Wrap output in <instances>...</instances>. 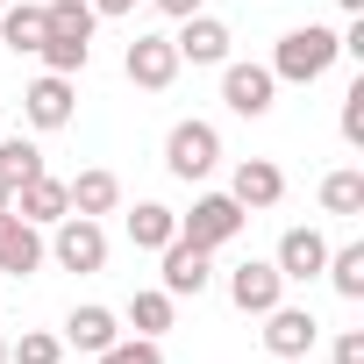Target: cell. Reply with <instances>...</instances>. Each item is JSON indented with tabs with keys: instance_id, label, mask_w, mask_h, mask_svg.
<instances>
[{
	"instance_id": "6da1fadb",
	"label": "cell",
	"mask_w": 364,
	"mask_h": 364,
	"mask_svg": "<svg viewBox=\"0 0 364 364\" xmlns=\"http://www.w3.org/2000/svg\"><path fill=\"white\" fill-rule=\"evenodd\" d=\"M336 58H343V29H328V22H300V29L279 36V50H272V79H279V86H314V79H328Z\"/></svg>"
},
{
	"instance_id": "7a4b0ae2",
	"label": "cell",
	"mask_w": 364,
	"mask_h": 364,
	"mask_svg": "<svg viewBox=\"0 0 364 364\" xmlns=\"http://www.w3.org/2000/svg\"><path fill=\"white\" fill-rule=\"evenodd\" d=\"M215 164H222V129L215 122H171V136H164V171L171 178L200 186Z\"/></svg>"
},
{
	"instance_id": "3957f363",
	"label": "cell",
	"mask_w": 364,
	"mask_h": 364,
	"mask_svg": "<svg viewBox=\"0 0 364 364\" xmlns=\"http://www.w3.org/2000/svg\"><path fill=\"white\" fill-rule=\"evenodd\" d=\"M50 229H58V236H50L43 250H50L65 272H79V279H86V272H100V264H107V229H100L93 215H65V222H50Z\"/></svg>"
},
{
	"instance_id": "277c9868",
	"label": "cell",
	"mask_w": 364,
	"mask_h": 364,
	"mask_svg": "<svg viewBox=\"0 0 364 364\" xmlns=\"http://www.w3.org/2000/svg\"><path fill=\"white\" fill-rule=\"evenodd\" d=\"M243 208L229 200V193H200L193 200V215H178V236H186V243H200V250H222V243H236L243 236Z\"/></svg>"
},
{
	"instance_id": "5b68a950",
	"label": "cell",
	"mask_w": 364,
	"mask_h": 364,
	"mask_svg": "<svg viewBox=\"0 0 364 364\" xmlns=\"http://www.w3.org/2000/svg\"><path fill=\"white\" fill-rule=\"evenodd\" d=\"M222 100H229V114H243V122L272 114V100H279L272 65H222Z\"/></svg>"
},
{
	"instance_id": "8992f818",
	"label": "cell",
	"mask_w": 364,
	"mask_h": 364,
	"mask_svg": "<svg viewBox=\"0 0 364 364\" xmlns=\"http://www.w3.org/2000/svg\"><path fill=\"white\" fill-rule=\"evenodd\" d=\"M72 107H79V93H72V79H65V72H43V79H29V86H22V122H29V129H43V136H50V129H65V122H72Z\"/></svg>"
},
{
	"instance_id": "52a82bcc",
	"label": "cell",
	"mask_w": 364,
	"mask_h": 364,
	"mask_svg": "<svg viewBox=\"0 0 364 364\" xmlns=\"http://www.w3.org/2000/svg\"><path fill=\"white\" fill-rule=\"evenodd\" d=\"M157 257H164V293H171V300H186V293L200 300V293H208V279H215V250H200V243H186V236H171Z\"/></svg>"
},
{
	"instance_id": "ba28073f",
	"label": "cell",
	"mask_w": 364,
	"mask_h": 364,
	"mask_svg": "<svg viewBox=\"0 0 364 364\" xmlns=\"http://www.w3.org/2000/svg\"><path fill=\"white\" fill-rule=\"evenodd\" d=\"M229 22L222 15H186V22H178V36H171V50H178V65H229Z\"/></svg>"
},
{
	"instance_id": "9c48e42d",
	"label": "cell",
	"mask_w": 364,
	"mask_h": 364,
	"mask_svg": "<svg viewBox=\"0 0 364 364\" xmlns=\"http://www.w3.org/2000/svg\"><path fill=\"white\" fill-rule=\"evenodd\" d=\"M122 72H129V86L164 93V86L178 79V50H171V36H136V43L122 50Z\"/></svg>"
},
{
	"instance_id": "30bf717a",
	"label": "cell",
	"mask_w": 364,
	"mask_h": 364,
	"mask_svg": "<svg viewBox=\"0 0 364 364\" xmlns=\"http://www.w3.org/2000/svg\"><path fill=\"white\" fill-rule=\"evenodd\" d=\"M229 300H236V314H272V307L286 300V279H279V264H264V257H243V264L229 272Z\"/></svg>"
},
{
	"instance_id": "8fae6325",
	"label": "cell",
	"mask_w": 364,
	"mask_h": 364,
	"mask_svg": "<svg viewBox=\"0 0 364 364\" xmlns=\"http://www.w3.org/2000/svg\"><path fill=\"white\" fill-rule=\"evenodd\" d=\"M229 200H236L243 215L279 208V200H286V171H279L272 157H243V164H236V178H229Z\"/></svg>"
},
{
	"instance_id": "7c38bea8",
	"label": "cell",
	"mask_w": 364,
	"mask_h": 364,
	"mask_svg": "<svg viewBox=\"0 0 364 364\" xmlns=\"http://www.w3.org/2000/svg\"><path fill=\"white\" fill-rule=\"evenodd\" d=\"M272 264H279V279H286V286H314V279H321V264H328V236H321V229H286Z\"/></svg>"
},
{
	"instance_id": "4fadbf2b",
	"label": "cell",
	"mask_w": 364,
	"mask_h": 364,
	"mask_svg": "<svg viewBox=\"0 0 364 364\" xmlns=\"http://www.w3.org/2000/svg\"><path fill=\"white\" fill-rule=\"evenodd\" d=\"M43 257H50V250H43V229L22 222L15 208H0V272H8V279H29Z\"/></svg>"
},
{
	"instance_id": "5bb4252c",
	"label": "cell",
	"mask_w": 364,
	"mask_h": 364,
	"mask_svg": "<svg viewBox=\"0 0 364 364\" xmlns=\"http://www.w3.org/2000/svg\"><path fill=\"white\" fill-rule=\"evenodd\" d=\"M257 321H264V350H272V357H307L314 336H321V321H314L307 307H286V300H279L272 314H257Z\"/></svg>"
},
{
	"instance_id": "9a60e30c",
	"label": "cell",
	"mask_w": 364,
	"mask_h": 364,
	"mask_svg": "<svg viewBox=\"0 0 364 364\" xmlns=\"http://www.w3.org/2000/svg\"><path fill=\"white\" fill-rule=\"evenodd\" d=\"M8 208H15L22 222H36V229H50V222H65V215H72V193H65V178H50V171H36L29 186H22V193L8 200Z\"/></svg>"
},
{
	"instance_id": "2e32d148",
	"label": "cell",
	"mask_w": 364,
	"mask_h": 364,
	"mask_svg": "<svg viewBox=\"0 0 364 364\" xmlns=\"http://www.w3.org/2000/svg\"><path fill=\"white\" fill-rule=\"evenodd\" d=\"M114 336H122V314H114V307H72V314H65V343L86 350V357H100Z\"/></svg>"
},
{
	"instance_id": "e0dca14e",
	"label": "cell",
	"mask_w": 364,
	"mask_h": 364,
	"mask_svg": "<svg viewBox=\"0 0 364 364\" xmlns=\"http://www.w3.org/2000/svg\"><path fill=\"white\" fill-rule=\"evenodd\" d=\"M65 193H72V215H93V222H100V215H114V208H122V178L93 164V171L65 178Z\"/></svg>"
},
{
	"instance_id": "ac0fdd59",
	"label": "cell",
	"mask_w": 364,
	"mask_h": 364,
	"mask_svg": "<svg viewBox=\"0 0 364 364\" xmlns=\"http://www.w3.org/2000/svg\"><path fill=\"white\" fill-rule=\"evenodd\" d=\"M171 236H178V215H171L164 200H136V208H129V243H136V250H164Z\"/></svg>"
},
{
	"instance_id": "d6986e66",
	"label": "cell",
	"mask_w": 364,
	"mask_h": 364,
	"mask_svg": "<svg viewBox=\"0 0 364 364\" xmlns=\"http://www.w3.org/2000/svg\"><path fill=\"white\" fill-rule=\"evenodd\" d=\"M36 171H43V150H36L29 136H0V186H8V200L29 186Z\"/></svg>"
},
{
	"instance_id": "ffe728a7",
	"label": "cell",
	"mask_w": 364,
	"mask_h": 364,
	"mask_svg": "<svg viewBox=\"0 0 364 364\" xmlns=\"http://www.w3.org/2000/svg\"><path fill=\"white\" fill-rule=\"evenodd\" d=\"M0 43H8L15 58H36L43 50V8H15L8 0V8H0Z\"/></svg>"
},
{
	"instance_id": "44dd1931",
	"label": "cell",
	"mask_w": 364,
	"mask_h": 364,
	"mask_svg": "<svg viewBox=\"0 0 364 364\" xmlns=\"http://www.w3.org/2000/svg\"><path fill=\"white\" fill-rule=\"evenodd\" d=\"M321 215H343V222H350V215H364V171H350V164H343V171H328V178H321Z\"/></svg>"
},
{
	"instance_id": "7402d4cb",
	"label": "cell",
	"mask_w": 364,
	"mask_h": 364,
	"mask_svg": "<svg viewBox=\"0 0 364 364\" xmlns=\"http://www.w3.org/2000/svg\"><path fill=\"white\" fill-rule=\"evenodd\" d=\"M93 8L86 0H43V36H79V43H93Z\"/></svg>"
},
{
	"instance_id": "603a6c76",
	"label": "cell",
	"mask_w": 364,
	"mask_h": 364,
	"mask_svg": "<svg viewBox=\"0 0 364 364\" xmlns=\"http://www.w3.org/2000/svg\"><path fill=\"white\" fill-rule=\"evenodd\" d=\"M321 279H328L343 300H364V243H343V250H328Z\"/></svg>"
},
{
	"instance_id": "cb8c5ba5",
	"label": "cell",
	"mask_w": 364,
	"mask_h": 364,
	"mask_svg": "<svg viewBox=\"0 0 364 364\" xmlns=\"http://www.w3.org/2000/svg\"><path fill=\"white\" fill-rule=\"evenodd\" d=\"M122 321H129L136 336H164V328H171V293H164V286H150V293H136V300L122 307Z\"/></svg>"
},
{
	"instance_id": "d4e9b609",
	"label": "cell",
	"mask_w": 364,
	"mask_h": 364,
	"mask_svg": "<svg viewBox=\"0 0 364 364\" xmlns=\"http://www.w3.org/2000/svg\"><path fill=\"white\" fill-rule=\"evenodd\" d=\"M43 72H65V79H79L86 72V58H93V43H79V36H43Z\"/></svg>"
},
{
	"instance_id": "484cf974",
	"label": "cell",
	"mask_w": 364,
	"mask_h": 364,
	"mask_svg": "<svg viewBox=\"0 0 364 364\" xmlns=\"http://www.w3.org/2000/svg\"><path fill=\"white\" fill-rule=\"evenodd\" d=\"M8 364H65V336L22 328V343H8Z\"/></svg>"
},
{
	"instance_id": "4316f807",
	"label": "cell",
	"mask_w": 364,
	"mask_h": 364,
	"mask_svg": "<svg viewBox=\"0 0 364 364\" xmlns=\"http://www.w3.org/2000/svg\"><path fill=\"white\" fill-rule=\"evenodd\" d=\"M93 364H164V350H157V336H114Z\"/></svg>"
},
{
	"instance_id": "83f0119b",
	"label": "cell",
	"mask_w": 364,
	"mask_h": 364,
	"mask_svg": "<svg viewBox=\"0 0 364 364\" xmlns=\"http://www.w3.org/2000/svg\"><path fill=\"white\" fill-rule=\"evenodd\" d=\"M343 143H350V150H364V79L343 93Z\"/></svg>"
},
{
	"instance_id": "f1b7e54d",
	"label": "cell",
	"mask_w": 364,
	"mask_h": 364,
	"mask_svg": "<svg viewBox=\"0 0 364 364\" xmlns=\"http://www.w3.org/2000/svg\"><path fill=\"white\" fill-rule=\"evenodd\" d=\"M336 364H364V328H343L336 336Z\"/></svg>"
},
{
	"instance_id": "f546056e",
	"label": "cell",
	"mask_w": 364,
	"mask_h": 364,
	"mask_svg": "<svg viewBox=\"0 0 364 364\" xmlns=\"http://www.w3.org/2000/svg\"><path fill=\"white\" fill-rule=\"evenodd\" d=\"M150 8H157V15H171V22H186V15H200V8H208V0H150Z\"/></svg>"
},
{
	"instance_id": "4dcf8cb0",
	"label": "cell",
	"mask_w": 364,
	"mask_h": 364,
	"mask_svg": "<svg viewBox=\"0 0 364 364\" xmlns=\"http://www.w3.org/2000/svg\"><path fill=\"white\" fill-rule=\"evenodd\" d=\"M93 15H136V0H86Z\"/></svg>"
},
{
	"instance_id": "1f68e13d",
	"label": "cell",
	"mask_w": 364,
	"mask_h": 364,
	"mask_svg": "<svg viewBox=\"0 0 364 364\" xmlns=\"http://www.w3.org/2000/svg\"><path fill=\"white\" fill-rule=\"evenodd\" d=\"M336 8H343V15H364V0H336Z\"/></svg>"
},
{
	"instance_id": "d6a6232c",
	"label": "cell",
	"mask_w": 364,
	"mask_h": 364,
	"mask_svg": "<svg viewBox=\"0 0 364 364\" xmlns=\"http://www.w3.org/2000/svg\"><path fill=\"white\" fill-rule=\"evenodd\" d=\"M272 364H307V357H272Z\"/></svg>"
},
{
	"instance_id": "836d02e7",
	"label": "cell",
	"mask_w": 364,
	"mask_h": 364,
	"mask_svg": "<svg viewBox=\"0 0 364 364\" xmlns=\"http://www.w3.org/2000/svg\"><path fill=\"white\" fill-rule=\"evenodd\" d=\"M0 208H8V186H0Z\"/></svg>"
},
{
	"instance_id": "e575fe53",
	"label": "cell",
	"mask_w": 364,
	"mask_h": 364,
	"mask_svg": "<svg viewBox=\"0 0 364 364\" xmlns=\"http://www.w3.org/2000/svg\"><path fill=\"white\" fill-rule=\"evenodd\" d=\"M0 364H8V343H0Z\"/></svg>"
},
{
	"instance_id": "d590c367",
	"label": "cell",
	"mask_w": 364,
	"mask_h": 364,
	"mask_svg": "<svg viewBox=\"0 0 364 364\" xmlns=\"http://www.w3.org/2000/svg\"><path fill=\"white\" fill-rule=\"evenodd\" d=\"M0 8H8V0H0Z\"/></svg>"
}]
</instances>
